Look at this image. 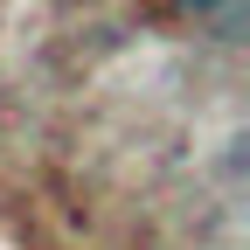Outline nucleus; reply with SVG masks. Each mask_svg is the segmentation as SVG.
<instances>
[{"label": "nucleus", "instance_id": "f257e3e1", "mask_svg": "<svg viewBox=\"0 0 250 250\" xmlns=\"http://www.w3.org/2000/svg\"><path fill=\"white\" fill-rule=\"evenodd\" d=\"M181 7H223V0H181Z\"/></svg>", "mask_w": 250, "mask_h": 250}]
</instances>
